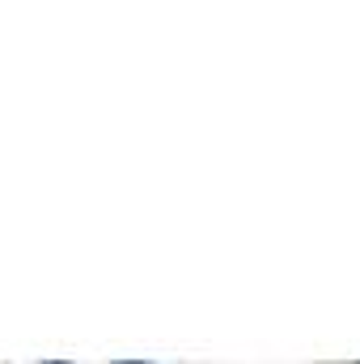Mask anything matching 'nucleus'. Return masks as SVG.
Segmentation results:
<instances>
[{"label":"nucleus","mask_w":360,"mask_h":364,"mask_svg":"<svg viewBox=\"0 0 360 364\" xmlns=\"http://www.w3.org/2000/svg\"><path fill=\"white\" fill-rule=\"evenodd\" d=\"M43 364H68V360H43Z\"/></svg>","instance_id":"f03ea898"},{"label":"nucleus","mask_w":360,"mask_h":364,"mask_svg":"<svg viewBox=\"0 0 360 364\" xmlns=\"http://www.w3.org/2000/svg\"><path fill=\"white\" fill-rule=\"evenodd\" d=\"M115 364H149V360H115Z\"/></svg>","instance_id":"f257e3e1"}]
</instances>
